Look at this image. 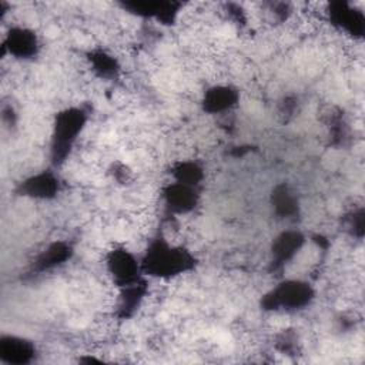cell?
Masks as SVG:
<instances>
[{
    "mask_svg": "<svg viewBox=\"0 0 365 365\" xmlns=\"http://www.w3.org/2000/svg\"><path fill=\"white\" fill-rule=\"evenodd\" d=\"M0 355L7 362L24 364L33 358L34 346L24 339L7 336L0 342Z\"/></svg>",
    "mask_w": 365,
    "mask_h": 365,
    "instance_id": "cell-6",
    "label": "cell"
},
{
    "mask_svg": "<svg viewBox=\"0 0 365 365\" xmlns=\"http://www.w3.org/2000/svg\"><path fill=\"white\" fill-rule=\"evenodd\" d=\"M86 114L80 108H68L57 114L53 134V158L56 163L63 161L71 148L74 140L81 131Z\"/></svg>",
    "mask_w": 365,
    "mask_h": 365,
    "instance_id": "cell-2",
    "label": "cell"
},
{
    "mask_svg": "<svg viewBox=\"0 0 365 365\" xmlns=\"http://www.w3.org/2000/svg\"><path fill=\"white\" fill-rule=\"evenodd\" d=\"M312 298V289L308 284L292 279L279 284L264 298V305L268 309H298L305 307Z\"/></svg>",
    "mask_w": 365,
    "mask_h": 365,
    "instance_id": "cell-3",
    "label": "cell"
},
{
    "mask_svg": "<svg viewBox=\"0 0 365 365\" xmlns=\"http://www.w3.org/2000/svg\"><path fill=\"white\" fill-rule=\"evenodd\" d=\"M274 205L275 210L282 215H289L295 211V198L285 187H279L274 194Z\"/></svg>",
    "mask_w": 365,
    "mask_h": 365,
    "instance_id": "cell-13",
    "label": "cell"
},
{
    "mask_svg": "<svg viewBox=\"0 0 365 365\" xmlns=\"http://www.w3.org/2000/svg\"><path fill=\"white\" fill-rule=\"evenodd\" d=\"M4 47L9 48L10 54L27 58L36 53L37 40L36 36L26 29H13L7 36Z\"/></svg>",
    "mask_w": 365,
    "mask_h": 365,
    "instance_id": "cell-7",
    "label": "cell"
},
{
    "mask_svg": "<svg viewBox=\"0 0 365 365\" xmlns=\"http://www.w3.org/2000/svg\"><path fill=\"white\" fill-rule=\"evenodd\" d=\"M174 174H175L177 182L188 184V185H197L202 177L201 168L194 163H181L175 168Z\"/></svg>",
    "mask_w": 365,
    "mask_h": 365,
    "instance_id": "cell-12",
    "label": "cell"
},
{
    "mask_svg": "<svg viewBox=\"0 0 365 365\" xmlns=\"http://www.w3.org/2000/svg\"><path fill=\"white\" fill-rule=\"evenodd\" d=\"M165 200L170 208L178 212H185L194 208L197 202V192L194 185L174 182L165 190Z\"/></svg>",
    "mask_w": 365,
    "mask_h": 365,
    "instance_id": "cell-5",
    "label": "cell"
},
{
    "mask_svg": "<svg viewBox=\"0 0 365 365\" xmlns=\"http://www.w3.org/2000/svg\"><path fill=\"white\" fill-rule=\"evenodd\" d=\"M191 265L192 258L187 251L170 245L163 238L151 244L143 261L144 269L157 277H173L188 269Z\"/></svg>",
    "mask_w": 365,
    "mask_h": 365,
    "instance_id": "cell-1",
    "label": "cell"
},
{
    "mask_svg": "<svg viewBox=\"0 0 365 365\" xmlns=\"http://www.w3.org/2000/svg\"><path fill=\"white\" fill-rule=\"evenodd\" d=\"M302 241V235L297 231L282 232L272 245V257L275 259V264L282 265L285 261H288L297 252V250H299Z\"/></svg>",
    "mask_w": 365,
    "mask_h": 365,
    "instance_id": "cell-9",
    "label": "cell"
},
{
    "mask_svg": "<svg viewBox=\"0 0 365 365\" xmlns=\"http://www.w3.org/2000/svg\"><path fill=\"white\" fill-rule=\"evenodd\" d=\"M70 255V248L68 245L63 244V242H56L53 245H50L38 258L37 265L40 269H46V268H51L54 265L61 264L63 261H66Z\"/></svg>",
    "mask_w": 365,
    "mask_h": 365,
    "instance_id": "cell-11",
    "label": "cell"
},
{
    "mask_svg": "<svg viewBox=\"0 0 365 365\" xmlns=\"http://www.w3.org/2000/svg\"><path fill=\"white\" fill-rule=\"evenodd\" d=\"M107 267L118 285L127 287L137 282L138 264L127 250H113L107 257Z\"/></svg>",
    "mask_w": 365,
    "mask_h": 365,
    "instance_id": "cell-4",
    "label": "cell"
},
{
    "mask_svg": "<svg viewBox=\"0 0 365 365\" xmlns=\"http://www.w3.org/2000/svg\"><path fill=\"white\" fill-rule=\"evenodd\" d=\"M57 190H58V181L50 173L37 174V175L29 178L21 185V191L26 195H30V197H34V198L54 197Z\"/></svg>",
    "mask_w": 365,
    "mask_h": 365,
    "instance_id": "cell-8",
    "label": "cell"
},
{
    "mask_svg": "<svg viewBox=\"0 0 365 365\" xmlns=\"http://www.w3.org/2000/svg\"><path fill=\"white\" fill-rule=\"evenodd\" d=\"M237 101V93L227 86L212 87L205 93L204 110L210 113H220L232 107Z\"/></svg>",
    "mask_w": 365,
    "mask_h": 365,
    "instance_id": "cell-10",
    "label": "cell"
}]
</instances>
